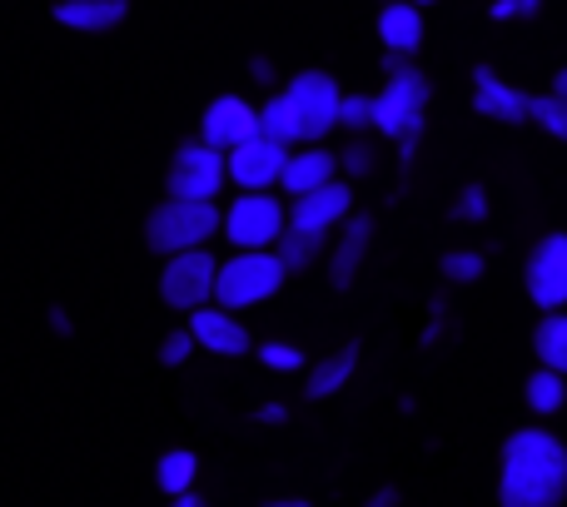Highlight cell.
<instances>
[{
    "instance_id": "obj_1",
    "label": "cell",
    "mask_w": 567,
    "mask_h": 507,
    "mask_svg": "<svg viewBox=\"0 0 567 507\" xmlns=\"http://www.w3.org/2000/svg\"><path fill=\"white\" fill-rule=\"evenodd\" d=\"M567 443L548 428H518L498 458V507H563Z\"/></svg>"
},
{
    "instance_id": "obj_2",
    "label": "cell",
    "mask_w": 567,
    "mask_h": 507,
    "mask_svg": "<svg viewBox=\"0 0 567 507\" xmlns=\"http://www.w3.org/2000/svg\"><path fill=\"white\" fill-rule=\"evenodd\" d=\"M225 229V215H219L215 199H175L169 195L155 215L145 219V245L150 254H185V249H205L209 239Z\"/></svg>"
},
{
    "instance_id": "obj_3",
    "label": "cell",
    "mask_w": 567,
    "mask_h": 507,
    "mask_svg": "<svg viewBox=\"0 0 567 507\" xmlns=\"http://www.w3.org/2000/svg\"><path fill=\"white\" fill-rule=\"evenodd\" d=\"M389 85L373 95V130L399 145H413L423 130V105H429V80L413 65H403V55H383Z\"/></svg>"
},
{
    "instance_id": "obj_4",
    "label": "cell",
    "mask_w": 567,
    "mask_h": 507,
    "mask_svg": "<svg viewBox=\"0 0 567 507\" xmlns=\"http://www.w3.org/2000/svg\"><path fill=\"white\" fill-rule=\"evenodd\" d=\"M284 279H289V269H284V259L275 249H239L235 259L219 263L215 303L229 309V313L255 309V303L275 299V293L284 289Z\"/></svg>"
},
{
    "instance_id": "obj_5",
    "label": "cell",
    "mask_w": 567,
    "mask_h": 507,
    "mask_svg": "<svg viewBox=\"0 0 567 507\" xmlns=\"http://www.w3.org/2000/svg\"><path fill=\"white\" fill-rule=\"evenodd\" d=\"M215 283H219V263L209 249H185V254H169L165 269H159V299L179 313H195L215 299Z\"/></svg>"
},
{
    "instance_id": "obj_6",
    "label": "cell",
    "mask_w": 567,
    "mask_h": 507,
    "mask_svg": "<svg viewBox=\"0 0 567 507\" xmlns=\"http://www.w3.org/2000/svg\"><path fill=\"white\" fill-rule=\"evenodd\" d=\"M225 235L235 249H275L289 235V215L279 199H269V189H239L225 215Z\"/></svg>"
},
{
    "instance_id": "obj_7",
    "label": "cell",
    "mask_w": 567,
    "mask_h": 507,
    "mask_svg": "<svg viewBox=\"0 0 567 507\" xmlns=\"http://www.w3.org/2000/svg\"><path fill=\"white\" fill-rule=\"evenodd\" d=\"M289 105L303 125V145H319L329 130H339V110H343V90L329 70H303L289 80Z\"/></svg>"
},
{
    "instance_id": "obj_8",
    "label": "cell",
    "mask_w": 567,
    "mask_h": 507,
    "mask_svg": "<svg viewBox=\"0 0 567 507\" xmlns=\"http://www.w3.org/2000/svg\"><path fill=\"white\" fill-rule=\"evenodd\" d=\"M225 179H229V155L205 145V139H195V145L175 149L165 185L175 199H215L219 189H225Z\"/></svg>"
},
{
    "instance_id": "obj_9",
    "label": "cell",
    "mask_w": 567,
    "mask_h": 507,
    "mask_svg": "<svg viewBox=\"0 0 567 507\" xmlns=\"http://www.w3.org/2000/svg\"><path fill=\"white\" fill-rule=\"evenodd\" d=\"M523 279H528V299L543 313L567 309V235H543L538 249L528 254Z\"/></svg>"
},
{
    "instance_id": "obj_10",
    "label": "cell",
    "mask_w": 567,
    "mask_h": 507,
    "mask_svg": "<svg viewBox=\"0 0 567 507\" xmlns=\"http://www.w3.org/2000/svg\"><path fill=\"white\" fill-rule=\"evenodd\" d=\"M259 135V110L249 105V100H239V95H219V100H209L205 105V115H199V139L205 145H215V149H239L245 139H255Z\"/></svg>"
},
{
    "instance_id": "obj_11",
    "label": "cell",
    "mask_w": 567,
    "mask_h": 507,
    "mask_svg": "<svg viewBox=\"0 0 567 507\" xmlns=\"http://www.w3.org/2000/svg\"><path fill=\"white\" fill-rule=\"evenodd\" d=\"M284 165H289V149L275 145V139L255 135L239 149H229V179L239 189H275L284 179Z\"/></svg>"
},
{
    "instance_id": "obj_12",
    "label": "cell",
    "mask_w": 567,
    "mask_h": 507,
    "mask_svg": "<svg viewBox=\"0 0 567 507\" xmlns=\"http://www.w3.org/2000/svg\"><path fill=\"white\" fill-rule=\"evenodd\" d=\"M349 215H353V189L343 185V179H329L323 189H313V195L293 199L289 225L303 229V235H329V229L343 225Z\"/></svg>"
},
{
    "instance_id": "obj_13",
    "label": "cell",
    "mask_w": 567,
    "mask_h": 507,
    "mask_svg": "<svg viewBox=\"0 0 567 507\" xmlns=\"http://www.w3.org/2000/svg\"><path fill=\"white\" fill-rule=\"evenodd\" d=\"M473 110L483 120H498V125H523V120H533V95H523L508 80L493 75L488 65H478L473 70Z\"/></svg>"
},
{
    "instance_id": "obj_14",
    "label": "cell",
    "mask_w": 567,
    "mask_h": 507,
    "mask_svg": "<svg viewBox=\"0 0 567 507\" xmlns=\"http://www.w3.org/2000/svg\"><path fill=\"white\" fill-rule=\"evenodd\" d=\"M189 329H195L199 349L219 353V359H245V353H249L245 323H239L229 309H219V303H205V309L189 313Z\"/></svg>"
},
{
    "instance_id": "obj_15",
    "label": "cell",
    "mask_w": 567,
    "mask_h": 507,
    "mask_svg": "<svg viewBox=\"0 0 567 507\" xmlns=\"http://www.w3.org/2000/svg\"><path fill=\"white\" fill-rule=\"evenodd\" d=\"M50 15H55V25L80 30V35H105L130 15V0H55Z\"/></svg>"
},
{
    "instance_id": "obj_16",
    "label": "cell",
    "mask_w": 567,
    "mask_h": 507,
    "mask_svg": "<svg viewBox=\"0 0 567 507\" xmlns=\"http://www.w3.org/2000/svg\"><path fill=\"white\" fill-rule=\"evenodd\" d=\"M333 169H339V155H329V149H319V145L289 149V165H284L279 189H284L289 199H303V195H313V189L329 185Z\"/></svg>"
},
{
    "instance_id": "obj_17",
    "label": "cell",
    "mask_w": 567,
    "mask_h": 507,
    "mask_svg": "<svg viewBox=\"0 0 567 507\" xmlns=\"http://www.w3.org/2000/svg\"><path fill=\"white\" fill-rule=\"evenodd\" d=\"M369 239H373V219H363V215L343 219V235H339V245H333V254H329V283L339 293L359 279V263H363V254H369Z\"/></svg>"
},
{
    "instance_id": "obj_18",
    "label": "cell",
    "mask_w": 567,
    "mask_h": 507,
    "mask_svg": "<svg viewBox=\"0 0 567 507\" xmlns=\"http://www.w3.org/2000/svg\"><path fill=\"white\" fill-rule=\"evenodd\" d=\"M379 40H383V55H413L423 40V6H413V0L383 6L379 10Z\"/></svg>"
},
{
    "instance_id": "obj_19",
    "label": "cell",
    "mask_w": 567,
    "mask_h": 507,
    "mask_svg": "<svg viewBox=\"0 0 567 507\" xmlns=\"http://www.w3.org/2000/svg\"><path fill=\"white\" fill-rule=\"evenodd\" d=\"M353 369H359V343H343V349H333L329 359H319L309 369V389H303V399H333V393L353 379Z\"/></svg>"
},
{
    "instance_id": "obj_20",
    "label": "cell",
    "mask_w": 567,
    "mask_h": 507,
    "mask_svg": "<svg viewBox=\"0 0 567 507\" xmlns=\"http://www.w3.org/2000/svg\"><path fill=\"white\" fill-rule=\"evenodd\" d=\"M259 135L275 139V145H284V149L303 145V125H299V115H293L289 95H269L265 105H259Z\"/></svg>"
},
{
    "instance_id": "obj_21",
    "label": "cell",
    "mask_w": 567,
    "mask_h": 507,
    "mask_svg": "<svg viewBox=\"0 0 567 507\" xmlns=\"http://www.w3.org/2000/svg\"><path fill=\"white\" fill-rule=\"evenodd\" d=\"M533 353H538L543 369L567 373V313H548V319L533 329Z\"/></svg>"
},
{
    "instance_id": "obj_22",
    "label": "cell",
    "mask_w": 567,
    "mask_h": 507,
    "mask_svg": "<svg viewBox=\"0 0 567 507\" xmlns=\"http://www.w3.org/2000/svg\"><path fill=\"white\" fill-rule=\"evenodd\" d=\"M195 473H199V458L189 448H169L165 458L155 463V483L169 493V498H179V493H195Z\"/></svg>"
},
{
    "instance_id": "obj_23",
    "label": "cell",
    "mask_w": 567,
    "mask_h": 507,
    "mask_svg": "<svg viewBox=\"0 0 567 507\" xmlns=\"http://www.w3.org/2000/svg\"><path fill=\"white\" fill-rule=\"evenodd\" d=\"M523 399H528V408L533 413H558L563 403H567V373H558V369H538L528 383H523Z\"/></svg>"
},
{
    "instance_id": "obj_24",
    "label": "cell",
    "mask_w": 567,
    "mask_h": 507,
    "mask_svg": "<svg viewBox=\"0 0 567 507\" xmlns=\"http://www.w3.org/2000/svg\"><path fill=\"white\" fill-rule=\"evenodd\" d=\"M319 249H323V235H303V229H293V225H289V235L275 245V254L284 259V269H289V273L293 269H309V263L319 259Z\"/></svg>"
},
{
    "instance_id": "obj_25",
    "label": "cell",
    "mask_w": 567,
    "mask_h": 507,
    "mask_svg": "<svg viewBox=\"0 0 567 507\" xmlns=\"http://www.w3.org/2000/svg\"><path fill=\"white\" fill-rule=\"evenodd\" d=\"M533 125L538 130H548L553 139H563L567 145V100L563 95H533Z\"/></svg>"
},
{
    "instance_id": "obj_26",
    "label": "cell",
    "mask_w": 567,
    "mask_h": 507,
    "mask_svg": "<svg viewBox=\"0 0 567 507\" xmlns=\"http://www.w3.org/2000/svg\"><path fill=\"white\" fill-rule=\"evenodd\" d=\"M439 273H443L449 283H478V279H483V254H473V249L443 254V259H439Z\"/></svg>"
},
{
    "instance_id": "obj_27",
    "label": "cell",
    "mask_w": 567,
    "mask_h": 507,
    "mask_svg": "<svg viewBox=\"0 0 567 507\" xmlns=\"http://www.w3.org/2000/svg\"><path fill=\"white\" fill-rule=\"evenodd\" d=\"M195 349H199V339H195V329H169L165 339H159V363H165V369H179V363H189L195 359Z\"/></svg>"
},
{
    "instance_id": "obj_28",
    "label": "cell",
    "mask_w": 567,
    "mask_h": 507,
    "mask_svg": "<svg viewBox=\"0 0 567 507\" xmlns=\"http://www.w3.org/2000/svg\"><path fill=\"white\" fill-rule=\"evenodd\" d=\"M259 363H265V369H275V373H299L303 369V353L293 349V343L269 339V343H259Z\"/></svg>"
},
{
    "instance_id": "obj_29",
    "label": "cell",
    "mask_w": 567,
    "mask_h": 507,
    "mask_svg": "<svg viewBox=\"0 0 567 507\" xmlns=\"http://www.w3.org/2000/svg\"><path fill=\"white\" fill-rule=\"evenodd\" d=\"M339 125L349 130V135H359V130H373V95H343Z\"/></svg>"
},
{
    "instance_id": "obj_30",
    "label": "cell",
    "mask_w": 567,
    "mask_h": 507,
    "mask_svg": "<svg viewBox=\"0 0 567 507\" xmlns=\"http://www.w3.org/2000/svg\"><path fill=\"white\" fill-rule=\"evenodd\" d=\"M453 219H473V225H478V219H488V195H483V185L463 189L458 205H453Z\"/></svg>"
},
{
    "instance_id": "obj_31",
    "label": "cell",
    "mask_w": 567,
    "mask_h": 507,
    "mask_svg": "<svg viewBox=\"0 0 567 507\" xmlns=\"http://www.w3.org/2000/svg\"><path fill=\"white\" fill-rule=\"evenodd\" d=\"M339 165L349 169V175H369V169H373V149L363 145V139H353V145L339 155Z\"/></svg>"
},
{
    "instance_id": "obj_32",
    "label": "cell",
    "mask_w": 567,
    "mask_h": 507,
    "mask_svg": "<svg viewBox=\"0 0 567 507\" xmlns=\"http://www.w3.org/2000/svg\"><path fill=\"white\" fill-rule=\"evenodd\" d=\"M488 15H493V20H513V15H523V0H493Z\"/></svg>"
},
{
    "instance_id": "obj_33",
    "label": "cell",
    "mask_w": 567,
    "mask_h": 507,
    "mask_svg": "<svg viewBox=\"0 0 567 507\" xmlns=\"http://www.w3.org/2000/svg\"><path fill=\"white\" fill-rule=\"evenodd\" d=\"M255 418L259 423H284L289 413H284V403H265V408H255Z\"/></svg>"
},
{
    "instance_id": "obj_34",
    "label": "cell",
    "mask_w": 567,
    "mask_h": 507,
    "mask_svg": "<svg viewBox=\"0 0 567 507\" xmlns=\"http://www.w3.org/2000/svg\"><path fill=\"white\" fill-rule=\"evenodd\" d=\"M369 507H399V488H379L369 498Z\"/></svg>"
},
{
    "instance_id": "obj_35",
    "label": "cell",
    "mask_w": 567,
    "mask_h": 507,
    "mask_svg": "<svg viewBox=\"0 0 567 507\" xmlns=\"http://www.w3.org/2000/svg\"><path fill=\"white\" fill-rule=\"evenodd\" d=\"M175 507H205V498H199V493H179Z\"/></svg>"
},
{
    "instance_id": "obj_36",
    "label": "cell",
    "mask_w": 567,
    "mask_h": 507,
    "mask_svg": "<svg viewBox=\"0 0 567 507\" xmlns=\"http://www.w3.org/2000/svg\"><path fill=\"white\" fill-rule=\"evenodd\" d=\"M553 95H563V100H567V65L558 70V75H553Z\"/></svg>"
},
{
    "instance_id": "obj_37",
    "label": "cell",
    "mask_w": 567,
    "mask_h": 507,
    "mask_svg": "<svg viewBox=\"0 0 567 507\" xmlns=\"http://www.w3.org/2000/svg\"><path fill=\"white\" fill-rule=\"evenodd\" d=\"M269 507H309V503H299V498H284V503H269Z\"/></svg>"
},
{
    "instance_id": "obj_38",
    "label": "cell",
    "mask_w": 567,
    "mask_h": 507,
    "mask_svg": "<svg viewBox=\"0 0 567 507\" xmlns=\"http://www.w3.org/2000/svg\"><path fill=\"white\" fill-rule=\"evenodd\" d=\"M413 6H433V0H413Z\"/></svg>"
}]
</instances>
